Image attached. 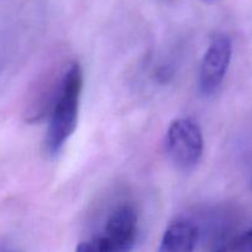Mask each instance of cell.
Segmentation results:
<instances>
[{
	"mask_svg": "<svg viewBox=\"0 0 252 252\" xmlns=\"http://www.w3.org/2000/svg\"><path fill=\"white\" fill-rule=\"evenodd\" d=\"M83 83V70L80 64L73 62L64 70L58 95L51 110L48 129L44 140L48 154H58L75 132Z\"/></svg>",
	"mask_w": 252,
	"mask_h": 252,
	"instance_id": "obj_1",
	"label": "cell"
},
{
	"mask_svg": "<svg viewBox=\"0 0 252 252\" xmlns=\"http://www.w3.org/2000/svg\"><path fill=\"white\" fill-rule=\"evenodd\" d=\"M138 214L129 203L112 211L100 234L81 241L75 252H130L137 241Z\"/></svg>",
	"mask_w": 252,
	"mask_h": 252,
	"instance_id": "obj_2",
	"label": "cell"
},
{
	"mask_svg": "<svg viewBox=\"0 0 252 252\" xmlns=\"http://www.w3.org/2000/svg\"><path fill=\"white\" fill-rule=\"evenodd\" d=\"M165 147L172 164L184 171L196 167L203 154V134L192 118H179L170 125Z\"/></svg>",
	"mask_w": 252,
	"mask_h": 252,
	"instance_id": "obj_3",
	"label": "cell"
},
{
	"mask_svg": "<svg viewBox=\"0 0 252 252\" xmlns=\"http://www.w3.org/2000/svg\"><path fill=\"white\" fill-rule=\"evenodd\" d=\"M233 44L225 34H218L212 39L202 59L199 68L198 86L203 96H211L220 88L230 65Z\"/></svg>",
	"mask_w": 252,
	"mask_h": 252,
	"instance_id": "obj_4",
	"label": "cell"
},
{
	"mask_svg": "<svg viewBox=\"0 0 252 252\" xmlns=\"http://www.w3.org/2000/svg\"><path fill=\"white\" fill-rule=\"evenodd\" d=\"M198 236L196 224L189 219H176L165 230L158 252H194Z\"/></svg>",
	"mask_w": 252,
	"mask_h": 252,
	"instance_id": "obj_5",
	"label": "cell"
},
{
	"mask_svg": "<svg viewBox=\"0 0 252 252\" xmlns=\"http://www.w3.org/2000/svg\"><path fill=\"white\" fill-rule=\"evenodd\" d=\"M211 252H252V225L240 233L218 239Z\"/></svg>",
	"mask_w": 252,
	"mask_h": 252,
	"instance_id": "obj_6",
	"label": "cell"
},
{
	"mask_svg": "<svg viewBox=\"0 0 252 252\" xmlns=\"http://www.w3.org/2000/svg\"><path fill=\"white\" fill-rule=\"evenodd\" d=\"M202 1H204V2H216V1H219V0H202Z\"/></svg>",
	"mask_w": 252,
	"mask_h": 252,
	"instance_id": "obj_7",
	"label": "cell"
}]
</instances>
